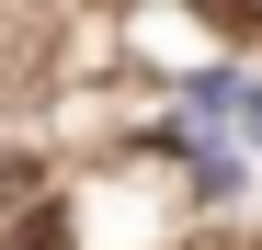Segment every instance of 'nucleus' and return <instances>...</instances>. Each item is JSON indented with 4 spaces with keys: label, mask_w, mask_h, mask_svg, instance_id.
Segmentation results:
<instances>
[{
    "label": "nucleus",
    "mask_w": 262,
    "mask_h": 250,
    "mask_svg": "<svg viewBox=\"0 0 262 250\" xmlns=\"http://www.w3.org/2000/svg\"><path fill=\"white\" fill-rule=\"evenodd\" d=\"M0 250H69V216H57V205H23V228L0 239Z\"/></svg>",
    "instance_id": "f257e3e1"
}]
</instances>
